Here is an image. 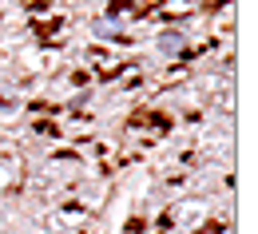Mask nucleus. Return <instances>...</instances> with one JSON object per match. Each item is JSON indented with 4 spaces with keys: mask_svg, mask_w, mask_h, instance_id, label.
<instances>
[{
    "mask_svg": "<svg viewBox=\"0 0 258 234\" xmlns=\"http://www.w3.org/2000/svg\"><path fill=\"white\" fill-rule=\"evenodd\" d=\"M159 48H163V52H167V56H175V52H179V48H183V36L167 32V36H163V40H159Z\"/></svg>",
    "mask_w": 258,
    "mask_h": 234,
    "instance_id": "nucleus-1",
    "label": "nucleus"
}]
</instances>
